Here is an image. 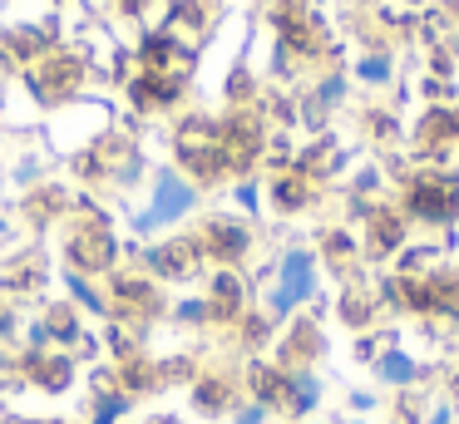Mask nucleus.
I'll use <instances>...</instances> for the list:
<instances>
[{"label":"nucleus","instance_id":"2eb2a0df","mask_svg":"<svg viewBox=\"0 0 459 424\" xmlns=\"http://www.w3.org/2000/svg\"><path fill=\"white\" fill-rule=\"evenodd\" d=\"M272 420V410H262V404H238V410H232V424H267Z\"/></svg>","mask_w":459,"mask_h":424},{"label":"nucleus","instance_id":"f257e3e1","mask_svg":"<svg viewBox=\"0 0 459 424\" xmlns=\"http://www.w3.org/2000/svg\"><path fill=\"white\" fill-rule=\"evenodd\" d=\"M311 296H316V252L291 247V252L277 262V286L267 291V316L272 321H287V316L301 311Z\"/></svg>","mask_w":459,"mask_h":424},{"label":"nucleus","instance_id":"f8f14e48","mask_svg":"<svg viewBox=\"0 0 459 424\" xmlns=\"http://www.w3.org/2000/svg\"><path fill=\"white\" fill-rule=\"evenodd\" d=\"M203 252H212V256H222V262H238L242 252H247V232H242L238 222H212L208 227V237H203Z\"/></svg>","mask_w":459,"mask_h":424},{"label":"nucleus","instance_id":"7ed1b4c3","mask_svg":"<svg viewBox=\"0 0 459 424\" xmlns=\"http://www.w3.org/2000/svg\"><path fill=\"white\" fill-rule=\"evenodd\" d=\"M439 365H425L415 350H405V345H395V350H385L376 365H370V380H376V390H415V385H435Z\"/></svg>","mask_w":459,"mask_h":424},{"label":"nucleus","instance_id":"0eeeda50","mask_svg":"<svg viewBox=\"0 0 459 424\" xmlns=\"http://www.w3.org/2000/svg\"><path fill=\"white\" fill-rule=\"evenodd\" d=\"M336 316H341V325L346 331H376L380 325V306H376V291L370 286H346L341 291V301H336Z\"/></svg>","mask_w":459,"mask_h":424},{"label":"nucleus","instance_id":"39448f33","mask_svg":"<svg viewBox=\"0 0 459 424\" xmlns=\"http://www.w3.org/2000/svg\"><path fill=\"white\" fill-rule=\"evenodd\" d=\"M287 385H291V370H281L277 360H252L247 365V394L262 410H281V404H287Z\"/></svg>","mask_w":459,"mask_h":424},{"label":"nucleus","instance_id":"423d86ee","mask_svg":"<svg viewBox=\"0 0 459 424\" xmlns=\"http://www.w3.org/2000/svg\"><path fill=\"white\" fill-rule=\"evenodd\" d=\"M366 252L376 256V262H385V256L405 252V212H390V207L370 212V227H366Z\"/></svg>","mask_w":459,"mask_h":424},{"label":"nucleus","instance_id":"6e6552de","mask_svg":"<svg viewBox=\"0 0 459 424\" xmlns=\"http://www.w3.org/2000/svg\"><path fill=\"white\" fill-rule=\"evenodd\" d=\"M193 207V187L183 183L178 173H163L159 187H153V212L143 217V227L149 222H173V217H183Z\"/></svg>","mask_w":459,"mask_h":424},{"label":"nucleus","instance_id":"f03ea898","mask_svg":"<svg viewBox=\"0 0 459 424\" xmlns=\"http://www.w3.org/2000/svg\"><path fill=\"white\" fill-rule=\"evenodd\" d=\"M326 325L321 316H297L277 341V365L281 370H316V360L326 355Z\"/></svg>","mask_w":459,"mask_h":424},{"label":"nucleus","instance_id":"ddd939ff","mask_svg":"<svg viewBox=\"0 0 459 424\" xmlns=\"http://www.w3.org/2000/svg\"><path fill=\"white\" fill-rule=\"evenodd\" d=\"M380 404H385V394H380V390H351V394H346V410L356 414V420H366V414H376Z\"/></svg>","mask_w":459,"mask_h":424},{"label":"nucleus","instance_id":"1a4fd4ad","mask_svg":"<svg viewBox=\"0 0 459 424\" xmlns=\"http://www.w3.org/2000/svg\"><path fill=\"white\" fill-rule=\"evenodd\" d=\"M429 404H435V394H429L425 385H415V390L385 394L380 414H385V424H425V420H429Z\"/></svg>","mask_w":459,"mask_h":424},{"label":"nucleus","instance_id":"9d476101","mask_svg":"<svg viewBox=\"0 0 459 424\" xmlns=\"http://www.w3.org/2000/svg\"><path fill=\"white\" fill-rule=\"evenodd\" d=\"M316 410H321V375L316 370H291L281 414H291V420H311Z\"/></svg>","mask_w":459,"mask_h":424},{"label":"nucleus","instance_id":"dca6fc26","mask_svg":"<svg viewBox=\"0 0 459 424\" xmlns=\"http://www.w3.org/2000/svg\"><path fill=\"white\" fill-rule=\"evenodd\" d=\"M425 424H459V410H455V404H445V400H435V404H429V420Z\"/></svg>","mask_w":459,"mask_h":424},{"label":"nucleus","instance_id":"4468645a","mask_svg":"<svg viewBox=\"0 0 459 424\" xmlns=\"http://www.w3.org/2000/svg\"><path fill=\"white\" fill-rule=\"evenodd\" d=\"M356 74L366 79V84H385V79H390V59H385V55H366V59L356 65Z\"/></svg>","mask_w":459,"mask_h":424},{"label":"nucleus","instance_id":"9b49d317","mask_svg":"<svg viewBox=\"0 0 459 424\" xmlns=\"http://www.w3.org/2000/svg\"><path fill=\"white\" fill-rule=\"evenodd\" d=\"M193 404H198L208 420H218V414H232L238 410V385L228 380V375H208V380H198V390H193Z\"/></svg>","mask_w":459,"mask_h":424},{"label":"nucleus","instance_id":"20e7f679","mask_svg":"<svg viewBox=\"0 0 459 424\" xmlns=\"http://www.w3.org/2000/svg\"><path fill=\"white\" fill-rule=\"evenodd\" d=\"M405 212L420 222H455L459 217V187L449 177H415L405 197Z\"/></svg>","mask_w":459,"mask_h":424}]
</instances>
